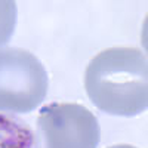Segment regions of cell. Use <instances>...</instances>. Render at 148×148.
Here are the masks:
<instances>
[{
	"label": "cell",
	"instance_id": "4",
	"mask_svg": "<svg viewBox=\"0 0 148 148\" xmlns=\"http://www.w3.org/2000/svg\"><path fill=\"white\" fill-rule=\"evenodd\" d=\"M36 135L28 123L0 113V148H34Z\"/></svg>",
	"mask_w": 148,
	"mask_h": 148
},
{
	"label": "cell",
	"instance_id": "5",
	"mask_svg": "<svg viewBox=\"0 0 148 148\" xmlns=\"http://www.w3.org/2000/svg\"><path fill=\"white\" fill-rule=\"evenodd\" d=\"M16 25V3L14 0H0V46L6 45Z\"/></svg>",
	"mask_w": 148,
	"mask_h": 148
},
{
	"label": "cell",
	"instance_id": "3",
	"mask_svg": "<svg viewBox=\"0 0 148 148\" xmlns=\"http://www.w3.org/2000/svg\"><path fill=\"white\" fill-rule=\"evenodd\" d=\"M101 129L95 114L76 102H52L40 108L36 148H98Z\"/></svg>",
	"mask_w": 148,
	"mask_h": 148
},
{
	"label": "cell",
	"instance_id": "1",
	"mask_svg": "<svg viewBox=\"0 0 148 148\" xmlns=\"http://www.w3.org/2000/svg\"><path fill=\"white\" fill-rule=\"evenodd\" d=\"M92 104L110 116L136 117L148 107V62L136 47L116 46L95 55L84 71Z\"/></svg>",
	"mask_w": 148,
	"mask_h": 148
},
{
	"label": "cell",
	"instance_id": "2",
	"mask_svg": "<svg viewBox=\"0 0 148 148\" xmlns=\"http://www.w3.org/2000/svg\"><path fill=\"white\" fill-rule=\"evenodd\" d=\"M47 88V71L34 53L0 47V113H31L45 101Z\"/></svg>",
	"mask_w": 148,
	"mask_h": 148
},
{
	"label": "cell",
	"instance_id": "6",
	"mask_svg": "<svg viewBox=\"0 0 148 148\" xmlns=\"http://www.w3.org/2000/svg\"><path fill=\"white\" fill-rule=\"evenodd\" d=\"M108 148H136V147L127 145V144H119V145H113V147H108Z\"/></svg>",
	"mask_w": 148,
	"mask_h": 148
}]
</instances>
